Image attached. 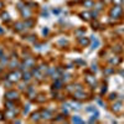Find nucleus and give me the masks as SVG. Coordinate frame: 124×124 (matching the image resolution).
Wrapping results in <instances>:
<instances>
[{
    "mask_svg": "<svg viewBox=\"0 0 124 124\" xmlns=\"http://www.w3.org/2000/svg\"><path fill=\"white\" fill-rule=\"evenodd\" d=\"M20 76L21 74H20V72H18V71L16 72H11V73L7 76V79H9L10 82H18L20 79Z\"/></svg>",
    "mask_w": 124,
    "mask_h": 124,
    "instance_id": "1",
    "label": "nucleus"
},
{
    "mask_svg": "<svg viewBox=\"0 0 124 124\" xmlns=\"http://www.w3.org/2000/svg\"><path fill=\"white\" fill-rule=\"evenodd\" d=\"M5 97L6 99H10V101H14V99H18L19 98V93L15 91H9L5 93Z\"/></svg>",
    "mask_w": 124,
    "mask_h": 124,
    "instance_id": "2",
    "label": "nucleus"
},
{
    "mask_svg": "<svg viewBox=\"0 0 124 124\" xmlns=\"http://www.w3.org/2000/svg\"><path fill=\"white\" fill-rule=\"evenodd\" d=\"M21 14H22V16L25 18V20L31 19V10L29 9V7H24V9L21 10Z\"/></svg>",
    "mask_w": 124,
    "mask_h": 124,
    "instance_id": "3",
    "label": "nucleus"
},
{
    "mask_svg": "<svg viewBox=\"0 0 124 124\" xmlns=\"http://www.w3.org/2000/svg\"><path fill=\"white\" fill-rule=\"evenodd\" d=\"M14 27H15V30H16V31H22L26 26H25V22H16Z\"/></svg>",
    "mask_w": 124,
    "mask_h": 124,
    "instance_id": "4",
    "label": "nucleus"
},
{
    "mask_svg": "<svg viewBox=\"0 0 124 124\" xmlns=\"http://www.w3.org/2000/svg\"><path fill=\"white\" fill-rule=\"evenodd\" d=\"M120 13H122V9H120L119 6H115L114 9L110 11V14H112V15H114V16H117V15H119Z\"/></svg>",
    "mask_w": 124,
    "mask_h": 124,
    "instance_id": "5",
    "label": "nucleus"
},
{
    "mask_svg": "<svg viewBox=\"0 0 124 124\" xmlns=\"http://www.w3.org/2000/svg\"><path fill=\"white\" fill-rule=\"evenodd\" d=\"M18 66H19V63H18V61H16V58L14 57L13 60H11V62L9 63V67L13 70V68H15V67H18Z\"/></svg>",
    "mask_w": 124,
    "mask_h": 124,
    "instance_id": "6",
    "label": "nucleus"
},
{
    "mask_svg": "<svg viewBox=\"0 0 124 124\" xmlns=\"http://www.w3.org/2000/svg\"><path fill=\"white\" fill-rule=\"evenodd\" d=\"M42 118L51 119V118H52V114H51V112H49V110H43L42 112Z\"/></svg>",
    "mask_w": 124,
    "mask_h": 124,
    "instance_id": "7",
    "label": "nucleus"
},
{
    "mask_svg": "<svg viewBox=\"0 0 124 124\" xmlns=\"http://www.w3.org/2000/svg\"><path fill=\"white\" fill-rule=\"evenodd\" d=\"M22 79H24V81H30V79H31V73L29 71H25V73L22 74Z\"/></svg>",
    "mask_w": 124,
    "mask_h": 124,
    "instance_id": "8",
    "label": "nucleus"
},
{
    "mask_svg": "<svg viewBox=\"0 0 124 124\" xmlns=\"http://www.w3.org/2000/svg\"><path fill=\"white\" fill-rule=\"evenodd\" d=\"M7 61H9V58L6 57V56H1L0 57V66H4V65H6Z\"/></svg>",
    "mask_w": 124,
    "mask_h": 124,
    "instance_id": "9",
    "label": "nucleus"
},
{
    "mask_svg": "<svg viewBox=\"0 0 124 124\" xmlns=\"http://www.w3.org/2000/svg\"><path fill=\"white\" fill-rule=\"evenodd\" d=\"M62 86V81H60V79H56V83H53L52 88H56V89H60Z\"/></svg>",
    "mask_w": 124,
    "mask_h": 124,
    "instance_id": "10",
    "label": "nucleus"
},
{
    "mask_svg": "<svg viewBox=\"0 0 124 124\" xmlns=\"http://www.w3.org/2000/svg\"><path fill=\"white\" fill-rule=\"evenodd\" d=\"M74 97L76 98H86V93H82V92H76Z\"/></svg>",
    "mask_w": 124,
    "mask_h": 124,
    "instance_id": "11",
    "label": "nucleus"
},
{
    "mask_svg": "<svg viewBox=\"0 0 124 124\" xmlns=\"http://www.w3.org/2000/svg\"><path fill=\"white\" fill-rule=\"evenodd\" d=\"M39 119H40V113H34L32 117H31V120L32 122H37Z\"/></svg>",
    "mask_w": 124,
    "mask_h": 124,
    "instance_id": "12",
    "label": "nucleus"
},
{
    "mask_svg": "<svg viewBox=\"0 0 124 124\" xmlns=\"http://www.w3.org/2000/svg\"><path fill=\"white\" fill-rule=\"evenodd\" d=\"M1 19L4 20V21H9V20H10L9 14H7V13H3V14H1Z\"/></svg>",
    "mask_w": 124,
    "mask_h": 124,
    "instance_id": "13",
    "label": "nucleus"
},
{
    "mask_svg": "<svg viewBox=\"0 0 124 124\" xmlns=\"http://www.w3.org/2000/svg\"><path fill=\"white\" fill-rule=\"evenodd\" d=\"M83 4H85L87 7H91V6H93V5H94V3L92 1V0H86V1L83 3Z\"/></svg>",
    "mask_w": 124,
    "mask_h": 124,
    "instance_id": "14",
    "label": "nucleus"
},
{
    "mask_svg": "<svg viewBox=\"0 0 124 124\" xmlns=\"http://www.w3.org/2000/svg\"><path fill=\"white\" fill-rule=\"evenodd\" d=\"M32 25H34V21H32V20L27 19L26 21H25V26H26V27H30V26H32Z\"/></svg>",
    "mask_w": 124,
    "mask_h": 124,
    "instance_id": "15",
    "label": "nucleus"
},
{
    "mask_svg": "<svg viewBox=\"0 0 124 124\" xmlns=\"http://www.w3.org/2000/svg\"><path fill=\"white\" fill-rule=\"evenodd\" d=\"M79 42H81V45H85V46H86V45H88L89 41H88L87 39H79Z\"/></svg>",
    "mask_w": 124,
    "mask_h": 124,
    "instance_id": "16",
    "label": "nucleus"
},
{
    "mask_svg": "<svg viewBox=\"0 0 124 124\" xmlns=\"http://www.w3.org/2000/svg\"><path fill=\"white\" fill-rule=\"evenodd\" d=\"M72 122H73V123H83V120H82V119H79L78 117H73V118H72Z\"/></svg>",
    "mask_w": 124,
    "mask_h": 124,
    "instance_id": "17",
    "label": "nucleus"
},
{
    "mask_svg": "<svg viewBox=\"0 0 124 124\" xmlns=\"http://www.w3.org/2000/svg\"><path fill=\"white\" fill-rule=\"evenodd\" d=\"M81 16H82V19H86V20H88L91 15H89L88 13H82V14H81Z\"/></svg>",
    "mask_w": 124,
    "mask_h": 124,
    "instance_id": "18",
    "label": "nucleus"
},
{
    "mask_svg": "<svg viewBox=\"0 0 124 124\" xmlns=\"http://www.w3.org/2000/svg\"><path fill=\"white\" fill-rule=\"evenodd\" d=\"M29 110H30V106L27 104V106H26V108L24 109V113H25V114H27V113H29Z\"/></svg>",
    "mask_w": 124,
    "mask_h": 124,
    "instance_id": "19",
    "label": "nucleus"
},
{
    "mask_svg": "<svg viewBox=\"0 0 124 124\" xmlns=\"http://www.w3.org/2000/svg\"><path fill=\"white\" fill-rule=\"evenodd\" d=\"M58 43H60V45H67V41H66V40H60Z\"/></svg>",
    "mask_w": 124,
    "mask_h": 124,
    "instance_id": "20",
    "label": "nucleus"
},
{
    "mask_svg": "<svg viewBox=\"0 0 124 124\" xmlns=\"http://www.w3.org/2000/svg\"><path fill=\"white\" fill-rule=\"evenodd\" d=\"M6 106H7L9 109H13V103H11V102H6Z\"/></svg>",
    "mask_w": 124,
    "mask_h": 124,
    "instance_id": "21",
    "label": "nucleus"
},
{
    "mask_svg": "<svg viewBox=\"0 0 124 124\" xmlns=\"http://www.w3.org/2000/svg\"><path fill=\"white\" fill-rule=\"evenodd\" d=\"M25 88H26V85H24V83H21V85L19 86V89H21V91L25 89Z\"/></svg>",
    "mask_w": 124,
    "mask_h": 124,
    "instance_id": "22",
    "label": "nucleus"
},
{
    "mask_svg": "<svg viewBox=\"0 0 124 124\" xmlns=\"http://www.w3.org/2000/svg\"><path fill=\"white\" fill-rule=\"evenodd\" d=\"M43 70H47V67H46V65H41V67H40V71H43Z\"/></svg>",
    "mask_w": 124,
    "mask_h": 124,
    "instance_id": "23",
    "label": "nucleus"
},
{
    "mask_svg": "<svg viewBox=\"0 0 124 124\" xmlns=\"http://www.w3.org/2000/svg\"><path fill=\"white\" fill-rule=\"evenodd\" d=\"M42 34L43 35H47V34H49V29H43L42 30Z\"/></svg>",
    "mask_w": 124,
    "mask_h": 124,
    "instance_id": "24",
    "label": "nucleus"
},
{
    "mask_svg": "<svg viewBox=\"0 0 124 124\" xmlns=\"http://www.w3.org/2000/svg\"><path fill=\"white\" fill-rule=\"evenodd\" d=\"M35 36H29V39H27V40H29V41H35Z\"/></svg>",
    "mask_w": 124,
    "mask_h": 124,
    "instance_id": "25",
    "label": "nucleus"
},
{
    "mask_svg": "<svg viewBox=\"0 0 124 124\" xmlns=\"http://www.w3.org/2000/svg\"><path fill=\"white\" fill-rule=\"evenodd\" d=\"M52 11H53V14H58V13H60V10H57V9H56V10L53 9Z\"/></svg>",
    "mask_w": 124,
    "mask_h": 124,
    "instance_id": "26",
    "label": "nucleus"
},
{
    "mask_svg": "<svg viewBox=\"0 0 124 124\" xmlns=\"http://www.w3.org/2000/svg\"><path fill=\"white\" fill-rule=\"evenodd\" d=\"M3 6H4V4H3L1 1H0V9H1V7H3Z\"/></svg>",
    "mask_w": 124,
    "mask_h": 124,
    "instance_id": "27",
    "label": "nucleus"
},
{
    "mask_svg": "<svg viewBox=\"0 0 124 124\" xmlns=\"http://www.w3.org/2000/svg\"><path fill=\"white\" fill-rule=\"evenodd\" d=\"M1 32H3V30H1V29H0V34H1Z\"/></svg>",
    "mask_w": 124,
    "mask_h": 124,
    "instance_id": "28",
    "label": "nucleus"
},
{
    "mask_svg": "<svg viewBox=\"0 0 124 124\" xmlns=\"http://www.w3.org/2000/svg\"><path fill=\"white\" fill-rule=\"evenodd\" d=\"M0 71H1V66H0Z\"/></svg>",
    "mask_w": 124,
    "mask_h": 124,
    "instance_id": "29",
    "label": "nucleus"
}]
</instances>
